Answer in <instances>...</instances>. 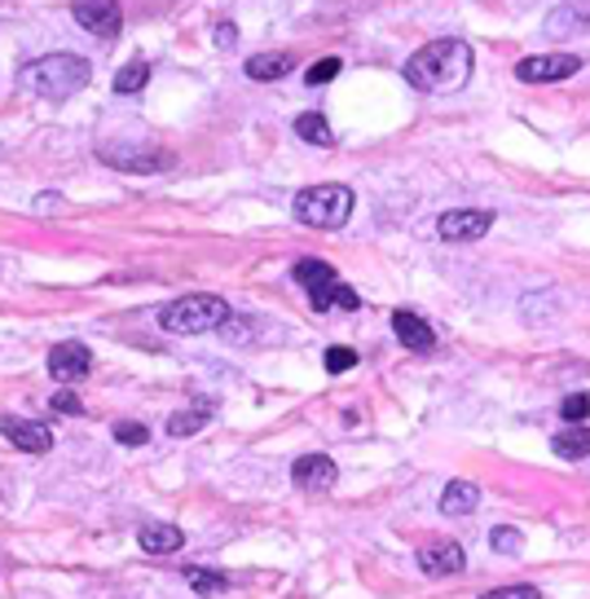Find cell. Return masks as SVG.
<instances>
[{
  "label": "cell",
  "instance_id": "cell-14",
  "mask_svg": "<svg viewBox=\"0 0 590 599\" xmlns=\"http://www.w3.org/2000/svg\"><path fill=\"white\" fill-rule=\"evenodd\" d=\"M577 32H590V0H564L559 10L546 14V36L564 41V36H577Z\"/></svg>",
  "mask_w": 590,
  "mask_h": 599
},
{
  "label": "cell",
  "instance_id": "cell-13",
  "mask_svg": "<svg viewBox=\"0 0 590 599\" xmlns=\"http://www.w3.org/2000/svg\"><path fill=\"white\" fill-rule=\"evenodd\" d=\"M393 331L410 353H432L436 349V331L428 327V318H419L415 309H397L393 314Z\"/></svg>",
  "mask_w": 590,
  "mask_h": 599
},
{
  "label": "cell",
  "instance_id": "cell-7",
  "mask_svg": "<svg viewBox=\"0 0 590 599\" xmlns=\"http://www.w3.org/2000/svg\"><path fill=\"white\" fill-rule=\"evenodd\" d=\"M577 71H581L577 54H533V58L515 63V80L520 84H555V80H568Z\"/></svg>",
  "mask_w": 590,
  "mask_h": 599
},
{
  "label": "cell",
  "instance_id": "cell-16",
  "mask_svg": "<svg viewBox=\"0 0 590 599\" xmlns=\"http://www.w3.org/2000/svg\"><path fill=\"white\" fill-rule=\"evenodd\" d=\"M137 542H141V551H150V555H168V551H181V546H185V533H181L177 524H146V529H137Z\"/></svg>",
  "mask_w": 590,
  "mask_h": 599
},
{
  "label": "cell",
  "instance_id": "cell-3",
  "mask_svg": "<svg viewBox=\"0 0 590 599\" xmlns=\"http://www.w3.org/2000/svg\"><path fill=\"white\" fill-rule=\"evenodd\" d=\"M229 318V305L220 295H181L172 305L159 309V327L168 336H207V331H220Z\"/></svg>",
  "mask_w": 590,
  "mask_h": 599
},
{
  "label": "cell",
  "instance_id": "cell-21",
  "mask_svg": "<svg viewBox=\"0 0 590 599\" xmlns=\"http://www.w3.org/2000/svg\"><path fill=\"white\" fill-rule=\"evenodd\" d=\"M207 419H212V402H194L190 410H177V415L168 419V437H194Z\"/></svg>",
  "mask_w": 590,
  "mask_h": 599
},
{
  "label": "cell",
  "instance_id": "cell-22",
  "mask_svg": "<svg viewBox=\"0 0 590 599\" xmlns=\"http://www.w3.org/2000/svg\"><path fill=\"white\" fill-rule=\"evenodd\" d=\"M150 84V67L146 63H128L120 76H115V93H141Z\"/></svg>",
  "mask_w": 590,
  "mask_h": 599
},
{
  "label": "cell",
  "instance_id": "cell-12",
  "mask_svg": "<svg viewBox=\"0 0 590 599\" xmlns=\"http://www.w3.org/2000/svg\"><path fill=\"white\" fill-rule=\"evenodd\" d=\"M0 432H5L23 454H49L54 450V432L45 423L19 419V415H0Z\"/></svg>",
  "mask_w": 590,
  "mask_h": 599
},
{
  "label": "cell",
  "instance_id": "cell-25",
  "mask_svg": "<svg viewBox=\"0 0 590 599\" xmlns=\"http://www.w3.org/2000/svg\"><path fill=\"white\" fill-rule=\"evenodd\" d=\"M559 419H564V423H586V419H590V397H586V393H568V397L559 402Z\"/></svg>",
  "mask_w": 590,
  "mask_h": 599
},
{
  "label": "cell",
  "instance_id": "cell-4",
  "mask_svg": "<svg viewBox=\"0 0 590 599\" xmlns=\"http://www.w3.org/2000/svg\"><path fill=\"white\" fill-rule=\"evenodd\" d=\"M291 278L305 286L309 305H314L318 314H331V309H349V314H353V309L362 305L358 291H353L349 282H340V273H336L327 260H295Z\"/></svg>",
  "mask_w": 590,
  "mask_h": 599
},
{
  "label": "cell",
  "instance_id": "cell-18",
  "mask_svg": "<svg viewBox=\"0 0 590 599\" xmlns=\"http://www.w3.org/2000/svg\"><path fill=\"white\" fill-rule=\"evenodd\" d=\"M295 137L309 142V146H318V150H331V146H336V133H331V124H327V115H322V111H305V115H295Z\"/></svg>",
  "mask_w": 590,
  "mask_h": 599
},
{
  "label": "cell",
  "instance_id": "cell-24",
  "mask_svg": "<svg viewBox=\"0 0 590 599\" xmlns=\"http://www.w3.org/2000/svg\"><path fill=\"white\" fill-rule=\"evenodd\" d=\"M489 546H493L498 555H520V551H524V533H520V529L498 524V529L489 533Z\"/></svg>",
  "mask_w": 590,
  "mask_h": 599
},
{
  "label": "cell",
  "instance_id": "cell-8",
  "mask_svg": "<svg viewBox=\"0 0 590 599\" xmlns=\"http://www.w3.org/2000/svg\"><path fill=\"white\" fill-rule=\"evenodd\" d=\"M71 14L84 32H93L98 41H115L120 27H124V14H120V0H71Z\"/></svg>",
  "mask_w": 590,
  "mask_h": 599
},
{
  "label": "cell",
  "instance_id": "cell-5",
  "mask_svg": "<svg viewBox=\"0 0 590 599\" xmlns=\"http://www.w3.org/2000/svg\"><path fill=\"white\" fill-rule=\"evenodd\" d=\"M291 212H295V221L309 225V229H340V225L353 216V190H349V185H336V181L309 185V190L295 194Z\"/></svg>",
  "mask_w": 590,
  "mask_h": 599
},
{
  "label": "cell",
  "instance_id": "cell-28",
  "mask_svg": "<svg viewBox=\"0 0 590 599\" xmlns=\"http://www.w3.org/2000/svg\"><path fill=\"white\" fill-rule=\"evenodd\" d=\"M353 366H358V353H353V349H344V344L327 349V371H331V375H340V371H353Z\"/></svg>",
  "mask_w": 590,
  "mask_h": 599
},
{
  "label": "cell",
  "instance_id": "cell-17",
  "mask_svg": "<svg viewBox=\"0 0 590 599\" xmlns=\"http://www.w3.org/2000/svg\"><path fill=\"white\" fill-rule=\"evenodd\" d=\"M551 450H555V459H568V463L586 459L590 454V428L586 423H568L564 432L551 437Z\"/></svg>",
  "mask_w": 590,
  "mask_h": 599
},
{
  "label": "cell",
  "instance_id": "cell-20",
  "mask_svg": "<svg viewBox=\"0 0 590 599\" xmlns=\"http://www.w3.org/2000/svg\"><path fill=\"white\" fill-rule=\"evenodd\" d=\"M291 67H295V63H291V54H256V58H247V76H251V80H260V84L282 80Z\"/></svg>",
  "mask_w": 590,
  "mask_h": 599
},
{
  "label": "cell",
  "instance_id": "cell-9",
  "mask_svg": "<svg viewBox=\"0 0 590 599\" xmlns=\"http://www.w3.org/2000/svg\"><path fill=\"white\" fill-rule=\"evenodd\" d=\"M489 225H493V212H485V207H454V212H445L436 221V238L441 242H476V238L489 234Z\"/></svg>",
  "mask_w": 590,
  "mask_h": 599
},
{
  "label": "cell",
  "instance_id": "cell-30",
  "mask_svg": "<svg viewBox=\"0 0 590 599\" xmlns=\"http://www.w3.org/2000/svg\"><path fill=\"white\" fill-rule=\"evenodd\" d=\"M216 45H220V49H234V45H238V27H234V23H220V27H216Z\"/></svg>",
  "mask_w": 590,
  "mask_h": 599
},
{
  "label": "cell",
  "instance_id": "cell-29",
  "mask_svg": "<svg viewBox=\"0 0 590 599\" xmlns=\"http://www.w3.org/2000/svg\"><path fill=\"white\" fill-rule=\"evenodd\" d=\"M507 595H537V586H533V581H520V586H498V590H489V599H507Z\"/></svg>",
  "mask_w": 590,
  "mask_h": 599
},
{
  "label": "cell",
  "instance_id": "cell-23",
  "mask_svg": "<svg viewBox=\"0 0 590 599\" xmlns=\"http://www.w3.org/2000/svg\"><path fill=\"white\" fill-rule=\"evenodd\" d=\"M185 581L198 590V595H216V590H229V577L225 573H207V568H185Z\"/></svg>",
  "mask_w": 590,
  "mask_h": 599
},
{
  "label": "cell",
  "instance_id": "cell-10",
  "mask_svg": "<svg viewBox=\"0 0 590 599\" xmlns=\"http://www.w3.org/2000/svg\"><path fill=\"white\" fill-rule=\"evenodd\" d=\"M336 481H340V467L327 454H305V459H295V467H291V485L300 494H331Z\"/></svg>",
  "mask_w": 590,
  "mask_h": 599
},
{
  "label": "cell",
  "instance_id": "cell-15",
  "mask_svg": "<svg viewBox=\"0 0 590 599\" xmlns=\"http://www.w3.org/2000/svg\"><path fill=\"white\" fill-rule=\"evenodd\" d=\"M463 564H467V555L458 542H436V546L419 551V568L428 577H454V573H463Z\"/></svg>",
  "mask_w": 590,
  "mask_h": 599
},
{
  "label": "cell",
  "instance_id": "cell-31",
  "mask_svg": "<svg viewBox=\"0 0 590 599\" xmlns=\"http://www.w3.org/2000/svg\"><path fill=\"white\" fill-rule=\"evenodd\" d=\"M54 410H63V415H80V397H76V393H58V397H54Z\"/></svg>",
  "mask_w": 590,
  "mask_h": 599
},
{
  "label": "cell",
  "instance_id": "cell-6",
  "mask_svg": "<svg viewBox=\"0 0 590 599\" xmlns=\"http://www.w3.org/2000/svg\"><path fill=\"white\" fill-rule=\"evenodd\" d=\"M98 159L115 172H133V177H155L163 168L177 163V155L159 150V146H146V142H102L98 146Z\"/></svg>",
  "mask_w": 590,
  "mask_h": 599
},
{
  "label": "cell",
  "instance_id": "cell-2",
  "mask_svg": "<svg viewBox=\"0 0 590 599\" xmlns=\"http://www.w3.org/2000/svg\"><path fill=\"white\" fill-rule=\"evenodd\" d=\"M89 76H93L89 58H80V54H45V58H36V63H27L19 71V89L36 93V98H49V102H63V98L80 93L89 84Z\"/></svg>",
  "mask_w": 590,
  "mask_h": 599
},
{
  "label": "cell",
  "instance_id": "cell-27",
  "mask_svg": "<svg viewBox=\"0 0 590 599\" xmlns=\"http://www.w3.org/2000/svg\"><path fill=\"white\" fill-rule=\"evenodd\" d=\"M115 441H120V445H146V441H150V432H146V423L124 419V423H115Z\"/></svg>",
  "mask_w": 590,
  "mask_h": 599
},
{
  "label": "cell",
  "instance_id": "cell-26",
  "mask_svg": "<svg viewBox=\"0 0 590 599\" xmlns=\"http://www.w3.org/2000/svg\"><path fill=\"white\" fill-rule=\"evenodd\" d=\"M340 71H344V63H340V58H322V63H314V67L305 71V80L318 89V84H331Z\"/></svg>",
  "mask_w": 590,
  "mask_h": 599
},
{
  "label": "cell",
  "instance_id": "cell-1",
  "mask_svg": "<svg viewBox=\"0 0 590 599\" xmlns=\"http://www.w3.org/2000/svg\"><path fill=\"white\" fill-rule=\"evenodd\" d=\"M472 67H476L472 45L458 36H441V41H428L423 49H415L406 58L401 76L419 93H458L472 80Z\"/></svg>",
  "mask_w": 590,
  "mask_h": 599
},
{
  "label": "cell",
  "instance_id": "cell-19",
  "mask_svg": "<svg viewBox=\"0 0 590 599\" xmlns=\"http://www.w3.org/2000/svg\"><path fill=\"white\" fill-rule=\"evenodd\" d=\"M476 502H480V489L472 481H450L445 494H441V511L445 516H472Z\"/></svg>",
  "mask_w": 590,
  "mask_h": 599
},
{
  "label": "cell",
  "instance_id": "cell-11",
  "mask_svg": "<svg viewBox=\"0 0 590 599\" xmlns=\"http://www.w3.org/2000/svg\"><path fill=\"white\" fill-rule=\"evenodd\" d=\"M89 371H93V353L84 344H76V340H67V344H58L49 353V375L58 384H80Z\"/></svg>",
  "mask_w": 590,
  "mask_h": 599
}]
</instances>
